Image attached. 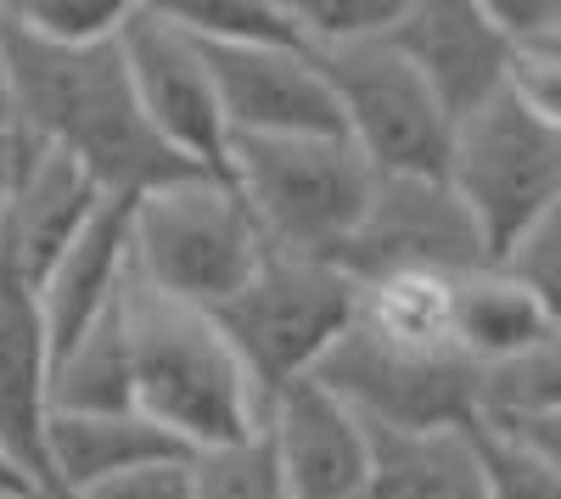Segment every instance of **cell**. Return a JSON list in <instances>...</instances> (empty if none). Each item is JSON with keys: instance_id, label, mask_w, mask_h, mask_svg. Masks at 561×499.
Segmentation results:
<instances>
[{"instance_id": "obj_8", "label": "cell", "mask_w": 561, "mask_h": 499, "mask_svg": "<svg viewBox=\"0 0 561 499\" xmlns=\"http://www.w3.org/2000/svg\"><path fill=\"white\" fill-rule=\"evenodd\" d=\"M332 387L370 432H449L483 421V371L460 353H399L359 326L320 359Z\"/></svg>"}, {"instance_id": "obj_23", "label": "cell", "mask_w": 561, "mask_h": 499, "mask_svg": "<svg viewBox=\"0 0 561 499\" xmlns=\"http://www.w3.org/2000/svg\"><path fill=\"white\" fill-rule=\"evenodd\" d=\"M158 7L197 45H304L287 0H158Z\"/></svg>"}, {"instance_id": "obj_13", "label": "cell", "mask_w": 561, "mask_h": 499, "mask_svg": "<svg viewBox=\"0 0 561 499\" xmlns=\"http://www.w3.org/2000/svg\"><path fill=\"white\" fill-rule=\"evenodd\" d=\"M399 57L427 79L438 107L455 118L478 113L505 90L511 45L494 28L483 0H404V18L388 34Z\"/></svg>"}, {"instance_id": "obj_10", "label": "cell", "mask_w": 561, "mask_h": 499, "mask_svg": "<svg viewBox=\"0 0 561 499\" xmlns=\"http://www.w3.org/2000/svg\"><path fill=\"white\" fill-rule=\"evenodd\" d=\"M118 57H124L129 90H135V102L147 113L158 141L192 169L225 179L230 129H225V113H219V90H214L203 45L185 39L163 18L158 0H135L129 23L118 34Z\"/></svg>"}, {"instance_id": "obj_17", "label": "cell", "mask_w": 561, "mask_h": 499, "mask_svg": "<svg viewBox=\"0 0 561 499\" xmlns=\"http://www.w3.org/2000/svg\"><path fill=\"white\" fill-rule=\"evenodd\" d=\"M174 455H192L174 443L158 421L140 410L118 416H45V472H51V494L45 499H79L113 477H129L140 466H158Z\"/></svg>"}, {"instance_id": "obj_31", "label": "cell", "mask_w": 561, "mask_h": 499, "mask_svg": "<svg viewBox=\"0 0 561 499\" xmlns=\"http://www.w3.org/2000/svg\"><path fill=\"white\" fill-rule=\"evenodd\" d=\"M489 427H494V421H489ZM511 432H523L539 455L561 472V421H523V427H511Z\"/></svg>"}, {"instance_id": "obj_34", "label": "cell", "mask_w": 561, "mask_h": 499, "mask_svg": "<svg viewBox=\"0 0 561 499\" xmlns=\"http://www.w3.org/2000/svg\"><path fill=\"white\" fill-rule=\"evenodd\" d=\"M7 163H12V141H0V179H7Z\"/></svg>"}, {"instance_id": "obj_30", "label": "cell", "mask_w": 561, "mask_h": 499, "mask_svg": "<svg viewBox=\"0 0 561 499\" xmlns=\"http://www.w3.org/2000/svg\"><path fill=\"white\" fill-rule=\"evenodd\" d=\"M79 499H192V455H174L158 466H140L129 477H113Z\"/></svg>"}, {"instance_id": "obj_21", "label": "cell", "mask_w": 561, "mask_h": 499, "mask_svg": "<svg viewBox=\"0 0 561 499\" xmlns=\"http://www.w3.org/2000/svg\"><path fill=\"white\" fill-rule=\"evenodd\" d=\"M354 326L399 353H455V281L449 276L365 281Z\"/></svg>"}, {"instance_id": "obj_2", "label": "cell", "mask_w": 561, "mask_h": 499, "mask_svg": "<svg viewBox=\"0 0 561 499\" xmlns=\"http://www.w3.org/2000/svg\"><path fill=\"white\" fill-rule=\"evenodd\" d=\"M118 321L135 371V410L158 421L174 443L203 455L264 427V398L208 309L174 303L129 276Z\"/></svg>"}, {"instance_id": "obj_6", "label": "cell", "mask_w": 561, "mask_h": 499, "mask_svg": "<svg viewBox=\"0 0 561 499\" xmlns=\"http://www.w3.org/2000/svg\"><path fill=\"white\" fill-rule=\"evenodd\" d=\"M449 192L478 219L483 247L500 264L528 224L561 202V129L528 118L517 102L500 96L478 113L455 118L449 158H444Z\"/></svg>"}, {"instance_id": "obj_20", "label": "cell", "mask_w": 561, "mask_h": 499, "mask_svg": "<svg viewBox=\"0 0 561 499\" xmlns=\"http://www.w3.org/2000/svg\"><path fill=\"white\" fill-rule=\"evenodd\" d=\"M45 410L51 416H118L135 410V371L118 309H107L96 326H84L68 348L51 353L45 376Z\"/></svg>"}, {"instance_id": "obj_7", "label": "cell", "mask_w": 561, "mask_h": 499, "mask_svg": "<svg viewBox=\"0 0 561 499\" xmlns=\"http://www.w3.org/2000/svg\"><path fill=\"white\" fill-rule=\"evenodd\" d=\"M309 57L337 102L343 141L370 169L377 174H444L455 124L427 90V79L399 57L393 39L314 45Z\"/></svg>"}, {"instance_id": "obj_12", "label": "cell", "mask_w": 561, "mask_h": 499, "mask_svg": "<svg viewBox=\"0 0 561 499\" xmlns=\"http://www.w3.org/2000/svg\"><path fill=\"white\" fill-rule=\"evenodd\" d=\"M219 113L237 135H343L337 102L304 45H203Z\"/></svg>"}, {"instance_id": "obj_27", "label": "cell", "mask_w": 561, "mask_h": 499, "mask_svg": "<svg viewBox=\"0 0 561 499\" xmlns=\"http://www.w3.org/2000/svg\"><path fill=\"white\" fill-rule=\"evenodd\" d=\"M293 28L309 45H359V39H388L404 18V0H287Z\"/></svg>"}, {"instance_id": "obj_25", "label": "cell", "mask_w": 561, "mask_h": 499, "mask_svg": "<svg viewBox=\"0 0 561 499\" xmlns=\"http://www.w3.org/2000/svg\"><path fill=\"white\" fill-rule=\"evenodd\" d=\"M192 499H293L264 432L192 455Z\"/></svg>"}, {"instance_id": "obj_18", "label": "cell", "mask_w": 561, "mask_h": 499, "mask_svg": "<svg viewBox=\"0 0 561 499\" xmlns=\"http://www.w3.org/2000/svg\"><path fill=\"white\" fill-rule=\"evenodd\" d=\"M365 499H489L478 427L449 432H370Z\"/></svg>"}, {"instance_id": "obj_3", "label": "cell", "mask_w": 561, "mask_h": 499, "mask_svg": "<svg viewBox=\"0 0 561 499\" xmlns=\"http://www.w3.org/2000/svg\"><path fill=\"white\" fill-rule=\"evenodd\" d=\"M225 179L242 197L264 253L337 264L370 202V169L343 135H237Z\"/></svg>"}, {"instance_id": "obj_22", "label": "cell", "mask_w": 561, "mask_h": 499, "mask_svg": "<svg viewBox=\"0 0 561 499\" xmlns=\"http://www.w3.org/2000/svg\"><path fill=\"white\" fill-rule=\"evenodd\" d=\"M483 421H561V326H550L528 353L483 371Z\"/></svg>"}, {"instance_id": "obj_36", "label": "cell", "mask_w": 561, "mask_h": 499, "mask_svg": "<svg viewBox=\"0 0 561 499\" xmlns=\"http://www.w3.org/2000/svg\"><path fill=\"white\" fill-rule=\"evenodd\" d=\"M0 202H7V179H0Z\"/></svg>"}, {"instance_id": "obj_26", "label": "cell", "mask_w": 561, "mask_h": 499, "mask_svg": "<svg viewBox=\"0 0 561 499\" xmlns=\"http://www.w3.org/2000/svg\"><path fill=\"white\" fill-rule=\"evenodd\" d=\"M478 461H483V494L489 499H561V472L523 432L478 421Z\"/></svg>"}, {"instance_id": "obj_14", "label": "cell", "mask_w": 561, "mask_h": 499, "mask_svg": "<svg viewBox=\"0 0 561 499\" xmlns=\"http://www.w3.org/2000/svg\"><path fill=\"white\" fill-rule=\"evenodd\" d=\"M113 202L102 197V186L90 179L73 158L51 152V147H23L12 141V163H7V202H0V236H7L18 269L28 276V287H39V276L51 269L96 208Z\"/></svg>"}, {"instance_id": "obj_9", "label": "cell", "mask_w": 561, "mask_h": 499, "mask_svg": "<svg viewBox=\"0 0 561 499\" xmlns=\"http://www.w3.org/2000/svg\"><path fill=\"white\" fill-rule=\"evenodd\" d=\"M494 264L478 219L449 192L444 174H377L370 202L354 224L337 269L365 281L382 276H466Z\"/></svg>"}, {"instance_id": "obj_29", "label": "cell", "mask_w": 561, "mask_h": 499, "mask_svg": "<svg viewBox=\"0 0 561 499\" xmlns=\"http://www.w3.org/2000/svg\"><path fill=\"white\" fill-rule=\"evenodd\" d=\"M505 96L517 102L528 118L561 129V57H545V51H511Z\"/></svg>"}, {"instance_id": "obj_15", "label": "cell", "mask_w": 561, "mask_h": 499, "mask_svg": "<svg viewBox=\"0 0 561 499\" xmlns=\"http://www.w3.org/2000/svg\"><path fill=\"white\" fill-rule=\"evenodd\" d=\"M45 376H51V343L34 287L18 269L7 236H0V449L18 461V472L34 483V494H51L45 472Z\"/></svg>"}, {"instance_id": "obj_16", "label": "cell", "mask_w": 561, "mask_h": 499, "mask_svg": "<svg viewBox=\"0 0 561 499\" xmlns=\"http://www.w3.org/2000/svg\"><path fill=\"white\" fill-rule=\"evenodd\" d=\"M124 281H129V202H102L96 219L79 231V242L34 287L51 353L68 348L84 326H96L107 309H118Z\"/></svg>"}, {"instance_id": "obj_28", "label": "cell", "mask_w": 561, "mask_h": 499, "mask_svg": "<svg viewBox=\"0 0 561 499\" xmlns=\"http://www.w3.org/2000/svg\"><path fill=\"white\" fill-rule=\"evenodd\" d=\"M500 264L539 298L545 321L561 326V202L545 208V213L528 224V231L511 242V253H505Z\"/></svg>"}, {"instance_id": "obj_19", "label": "cell", "mask_w": 561, "mask_h": 499, "mask_svg": "<svg viewBox=\"0 0 561 499\" xmlns=\"http://www.w3.org/2000/svg\"><path fill=\"white\" fill-rule=\"evenodd\" d=\"M550 332L539 298L511 276L505 264H483L455 276V353L478 371L528 353Z\"/></svg>"}, {"instance_id": "obj_35", "label": "cell", "mask_w": 561, "mask_h": 499, "mask_svg": "<svg viewBox=\"0 0 561 499\" xmlns=\"http://www.w3.org/2000/svg\"><path fill=\"white\" fill-rule=\"evenodd\" d=\"M0 499H23V494H12V488H0Z\"/></svg>"}, {"instance_id": "obj_24", "label": "cell", "mask_w": 561, "mask_h": 499, "mask_svg": "<svg viewBox=\"0 0 561 499\" xmlns=\"http://www.w3.org/2000/svg\"><path fill=\"white\" fill-rule=\"evenodd\" d=\"M135 0H7V18L57 51H102L118 45Z\"/></svg>"}, {"instance_id": "obj_32", "label": "cell", "mask_w": 561, "mask_h": 499, "mask_svg": "<svg viewBox=\"0 0 561 499\" xmlns=\"http://www.w3.org/2000/svg\"><path fill=\"white\" fill-rule=\"evenodd\" d=\"M0 141H12V68H7V7H0Z\"/></svg>"}, {"instance_id": "obj_5", "label": "cell", "mask_w": 561, "mask_h": 499, "mask_svg": "<svg viewBox=\"0 0 561 499\" xmlns=\"http://www.w3.org/2000/svg\"><path fill=\"white\" fill-rule=\"evenodd\" d=\"M225 343L237 348L242 371L253 376L264 410L280 387H293L320 371L354 321H359V281L343 276L337 264L320 258H287L264 253V264L230 292L219 309H208Z\"/></svg>"}, {"instance_id": "obj_4", "label": "cell", "mask_w": 561, "mask_h": 499, "mask_svg": "<svg viewBox=\"0 0 561 499\" xmlns=\"http://www.w3.org/2000/svg\"><path fill=\"white\" fill-rule=\"evenodd\" d=\"M259 264L264 242L219 174H180L129 202V276L174 303L219 309Z\"/></svg>"}, {"instance_id": "obj_33", "label": "cell", "mask_w": 561, "mask_h": 499, "mask_svg": "<svg viewBox=\"0 0 561 499\" xmlns=\"http://www.w3.org/2000/svg\"><path fill=\"white\" fill-rule=\"evenodd\" d=\"M0 488H12V494H23V499H39V494H34V483L18 472V461L7 455V449H0Z\"/></svg>"}, {"instance_id": "obj_11", "label": "cell", "mask_w": 561, "mask_h": 499, "mask_svg": "<svg viewBox=\"0 0 561 499\" xmlns=\"http://www.w3.org/2000/svg\"><path fill=\"white\" fill-rule=\"evenodd\" d=\"M259 432L293 499H365L370 427L325 382L304 376L293 387H280Z\"/></svg>"}, {"instance_id": "obj_1", "label": "cell", "mask_w": 561, "mask_h": 499, "mask_svg": "<svg viewBox=\"0 0 561 499\" xmlns=\"http://www.w3.org/2000/svg\"><path fill=\"white\" fill-rule=\"evenodd\" d=\"M7 68H12V141L73 158L102 186V197L135 202L180 174H203L152 135L129 90L118 45L57 51V45L28 39L7 18Z\"/></svg>"}]
</instances>
